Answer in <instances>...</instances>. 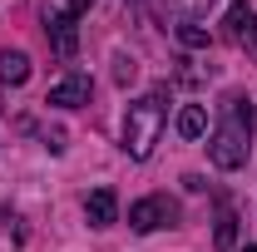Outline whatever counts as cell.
Here are the masks:
<instances>
[{"mask_svg":"<svg viewBox=\"0 0 257 252\" xmlns=\"http://www.w3.org/2000/svg\"><path fill=\"white\" fill-rule=\"evenodd\" d=\"M178 40H183L188 50H208V45H213V35L203 30L198 20H183V25H178Z\"/></svg>","mask_w":257,"mask_h":252,"instance_id":"8fae6325","label":"cell"},{"mask_svg":"<svg viewBox=\"0 0 257 252\" xmlns=\"http://www.w3.org/2000/svg\"><path fill=\"white\" fill-rule=\"evenodd\" d=\"M45 35H50V45H55L60 60H74V50H79V20L69 10H45Z\"/></svg>","mask_w":257,"mask_h":252,"instance_id":"277c9868","label":"cell"},{"mask_svg":"<svg viewBox=\"0 0 257 252\" xmlns=\"http://www.w3.org/2000/svg\"><path fill=\"white\" fill-rule=\"evenodd\" d=\"M173 222H178V203L168 193H149V198H139L128 208V227L134 232H159V227H173Z\"/></svg>","mask_w":257,"mask_h":252,"instance_id":"3957f363","label":"cell"},{"mask_svg":"<svg viewBox=\"0 0 257 252\" xmlns=\"http://www.w3.org/2000/svg\"><path fill=\"white\" fill-rule=\"evenodd\" d=\"M45 149H50V154H64V134H60V129H55V134H45Z\"/></svg>","mask_w":257,"mask_h":252,"instance_id":"5bb4252c","label":"cell"},{"mask_svg":"<svg viewBox=\"0 0 257 252\" xmlns=\"http://www.w3.org/2000/svg\"><path fill=\"white\" fill-rule=\"evenodd\" d=\"M89 5H94V0H69V5H64V10H69V15H74V20H79V15H84V10H89Z\"/></svg>","mask_w":257,"mask_h":252,"instance_id":"9a60e30c","label":"cell"},{"mask_svg":"<svg viewBox=\"0 0 257 252\" xmlns=\"http://www.w3.org/2000/svg\"><path fill=\"white\" fill-rule=\"evenodd\" d=\"M252 129H257V114H252V99L247 94H223L218 104V124L208 134V158H213V168H242L247 158H252Z\"/></svg>","mask_w":257,"mask_h":252,"instance_id":"6da1fadb","label":"cell"},{"mask_svg":"<svg viewBox=\"0 0 257 252\" xmlns=\"http://www.w3.org/2000/svg\"><path fill=\"white\" fill-rule=\"evenodd\" d=\"M84 218H89V227H114L119 222V198H114V188H94L89 198H84Z\"/></svg>","mask_w":257,"mask_h":252,"instance_id":"52a82bcc","label":"cell"},{"mask_svg":"<svg viewBox=\"0 0 257 252\" xmlns=\"http://www.w3.org/2000/svg\"><path fill=\"white\" fill-rule=\"evenodd\" d=\"M163 124H168V89H154V94L134 99L124 114V154L128 158H149L154 144H159Z\"/></svg>","mask_w":257,"mask_h":252,"instance_id":"7a4b0ae2","label":"cell"},{"mask_svg":"<svg viewBox=\"0 0 257 252\" xmlns=\"http://www.w3.org/2000/svg\"><path fill=\"white\" fill-rule=\"evenodd\" d=\"M25 79H30V55L25 50H0V84L20 89Z\"/></svg>","mask_w":257,"mask_h":252,"instance_id":"ba28073f","label":"cell"},{"mask_svg":"<svg viewBox=\"0 0 257 252\" xmlns=\"http://www.w3.org/2000/svg\"><path fill=\"white\" fill-rule=\"evenodd\" d=\"M242 252H257V247H242Z\"/></svg>","mask_w":257,"mask_h":252,"instance_id":"2e32d148","label":"cell"},{"mask_svg":"<svg viewBox=\"0 0 257 252\" xmlns=\"http://www.w3.org/2000/svg\"><path fill=\"white\" fill-rule=\"evenodd\" d=\"M178 134H183V139H203V134H208V114H203V104H183V114H178Z\"/></svg>","mask_w":257,"mask_h":252,"instance_id":"30bf717a","label":"cell"},{"mask_svg":"<svg viewBox=\"0 0 257 252\" xmlns=\"http://www.w3.org/2000/svg\"><path fill=\"white\" fill-rule=\"evenodd\" d=\"M134 74H139V64H134V60H124V55H119V60H114V79H119V84H128Z\"/></svg>","mask_w":257,"mask_h":252,"instance_id":"4fadbf2b","label":"cell"},{"mask_svg":"<svg viewBox=\"0 0 257 252\" xmlns=\"http://www.w3.org/2000/svg\"><path fill=\"white\" fill-rule=\"evenodd\" d=\"M227 40H232V45H237V50H257V10L252 5H247V0H237V5H232V10H227Z\"/></svg>","mask_w":257,"mask_h":252,"instance_id":"8992f818","label":"cell"},{"mask_svg":"<svg viewBox=\"0 0 257 252\" xmlns=\"http://www.w3.org/2000/svg\"><path fill=\"white\" fill-rule=\"evenodd\" d=\"M89 94H94V79L74 69V74H64L60 84H50L45 104H50V109H79V104H89Z\"/></svg>","mask_w":257,"mask_h":252,"instance_id":"5b68a950","label":"cell"},{"mask_svg":"<svg viewBox=\"0 0 257 252\" xmlns=\"http://www.w3.org/2000/svg\"><path fill=\"white\" fill-rule=\"evenodd\" d=\"M218 0H173V10H178V20H203L208 10H213Z\"/></svg>","mask_w":257,"mask_h":252,"instance_id":"7c38bea8","label":"cell"},{"mask_svg":"<svg viewBox=\"0 0 257 252\" xmlns=\"http://www.w3.org/2000/svg\"><path fill=\"white\" fill-rule=\"evenodd\" d=\"M213 242H218V252L237 247V213H232L227 198H218V232H213Z\"/></svg>","mask_w":257,"mask_h":252,"instance_id":"9c48e42d","label":"cell"}]
</instances>
